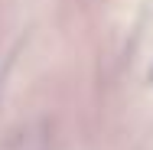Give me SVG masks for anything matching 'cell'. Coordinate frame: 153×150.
Returning a JSON list of instances; mask_svg holds the SVG:
<instances>
[{
  "label": "cell",
  "instance_id": "cell-1",
  "mask_svg": "<svg viewBox=\"0 0 153 150\" xmlns=\"http://www.w3.org/2000/svg\"><path fill=\"white\" fill-rule=\"evenodd\" d=\"M150 82H153V65H150Z\"/></svg>",
  "mask_w": 153,
  "mask_h": 150
}]
</instances>
